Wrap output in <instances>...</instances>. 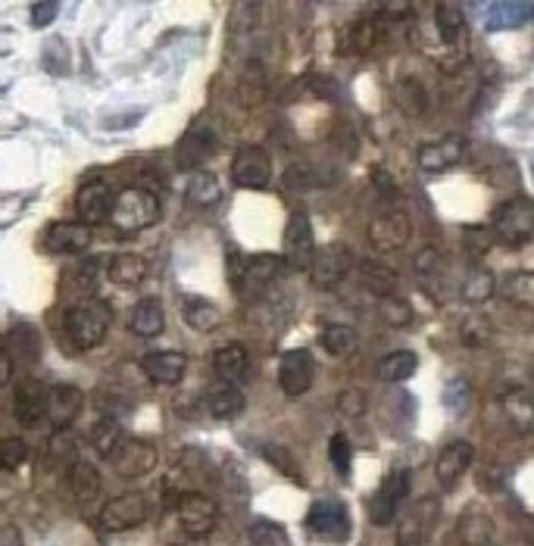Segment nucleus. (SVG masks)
Listing matches in <instances>:
<instances>
[{
    "label": "nucleus",
    "mask_w": 534,
    "mask_h": 546,
    "mask_svg": "<svg viewBox=\"0 0 534 546\" xmlns=\"http://www.w3.org/2000/svg\"><path fill=\"white\" fill-rule=\"evenodd\" d=\"M110 322H113L110 306L104 300H94V297L69 306L66 316H63V328H66L75 350H94L107 337Z\"/></svg>",
    "instance_id": "nucleus-1"
},
{
    "label": "nucleus",
    "mask_w": 534,
    "mask_h": 546,
    "mask_svg": "<svg viewBox=\"0 0 534 546\" xmlns=\"http://www.w3.org/2000/svg\"><path fill=\"white\" fill-rule=\"evenodd\" d=\"M160 216H163V206H160V197L154 191L150 188H125L113 200L110 222L122 234H138V231L154 228L160 222Z\"/></svg>",
    "instance_id": "nucleus-2"
},
{
    "label": "nucleus",
    "mask_w": 534,
    "mask_h": 546,
    "mask_svg": "<svg viewBox=\"0 0 534 546\" xmlns=\"http://www.w3.org/2000/svg\"><path fill=\"white\" fill-rule=\"evenodd\" d=\"M410 234H413L410 213H406L400 203H391V200L381 203L378 213L369 222V244L378 253H394V250L406 247Z\"/></svg>",
    "instance_id": "nucleus-3"
},
{
    "label": "nucleus",
    "mask_w": 534,
    "mask_h": 546,
    "mask_svg": "<svg viewBox=\"0 0 534 546\" xmlns=\"http://www.w3.org/2000/svg\"><path fill=\"white\" fill-rule=\"evenodd\" d=\"M494 238L503 241L506 247H525L531 244V234H534V206L528 197H513L497 206L494 213Z\"/></svg>",
    "instance_id": "nucleus-4"
},
{
    "label": "nucleus",
    "mask_w": 534,
    "mask_h": 546,
    "mask_svg": "<svg viewBox=\"0 0 534 546\" xmlns=\"http://www.w3.org/2000/svg\"><path fill=\"white\" fill-rule=\"evenodd\" d=\"M150 518V500L147 493H119V497L107 500L97 512V528L104 534H119L144 525Z\"/></svg>",
    "instance_id": "nucleus-5"
},
{
    "label": "nucleus",
    "mask_w": 534,
    "mask_h": 546,
    "mask_svg": "<svg viewBox=\"0 0 534 546\" xmlns=\"http://www.w3.org/2000/svg\"><path fill=\"white\" fill-rule=\"evenodd\" d=\"M307 531L316 537V540H325V543H347L350 534H353V522H350V512L341 500L335 497H325V500H316L307 512Z\"/></svg>",
    "instance_id": "nucleus-6"
},
{
    "label": "nucleus",
    "mask_w": 534,
    "mask_h": 546,
    "mask_svg": "<svg viewBox=\"0 0 534 546\" xmlns=\"http://www.w3.org/2000/svg\"><path fill=\"white\" fill-rule=\"evenodd\" d=\"M313 253H316L313 222L307 213L297 210V213H291L285 238H282V259H285L288 272H307L313 263Z\"/></svg>",
    "instance_id": "nucleus-7"
},
{
    "label": "nucleus",
    "mask_w": 534,
    "mask_h": 546,
    "mask_svg": "<svg viewBox=\"0 0 534 546\" xmlns=\"http://www.w3.org/2000/svg\"><path fill=\"white\" fill-rule=\"evenodd\" d=\"M410 493V472L406 468H394V472L381 481V487L375 490V497L369 500V522L375 528H388L397 522L400 515V503Z\"/></svg>",
    "instance_id": "nucleus-8"
},
{
    "label": "nucleus",
    "mask_w": 534,
    "mask_h": 546,
    "mask_svg": "<svg viewBox=\"0 0 534 546\" xmlns=\"http://www.w3.org/2000/svg\"><path fill=\"white\" fill-rule=\"evenodd\" d=\"M107 462L116 468L122 478H144V475H150L157 468L160 450H157V444H150V440H144V437H129V434H125Z\"/></svg>",
    "instance_id": "nucleus-9"
},
{
    "label": "nucleus",
    "mask_w": 534,
    "mask_h": 546,
    "mask_svg": "<svg viewBox=\"0 0 534 546\" xmlns=\"http://www.w3.org/2000/svg\"><path fill=\"white\" fill-rule=\"evenodd\" d=\"M353 269V253L347 244H328V247H316L313 263H310V281L319 291H335L338 284L350 275Z\"/></svg>",
    "instance_id": "nucleus-10"
},
{
    "label": "nucleus",
    "mask_w": 534,
    "mask_h": 546,
    "mask_svg": "<svg viewBox=\"0 0 534 546\" xmlns=\"http://www.w3.org/2000/svg\"><path fill=\"white\" fill-rule=\"evenodd\" d=\"M441 518V500L438 497H422L413 506H406V512L397 522V543L400 546H422L431 531H435Z\"/></svg>",
    "instance_id": "nucleus-11"
},
{
    "label": "nucleus",
    "mask_w": 534,
    "mask_h": 546,
    "mask_svg": "<svg viewBox=\"0 0 534 546\" xmlns=\"http://www.w3.org/2000/svg\"><path fill=\"white\" fill-rule=\"evenodd\" d=\"M216 135L210 132V125H203V122H194L188 132L182 135V141H178L175 147V166L182 169V172H200L203 166H207L213 156H216Z\"/></svg>",
    "instance_id": "nucleus-12"
},
{
    "label": "nucleus",
    "mask_w": 534,
    "mask_h": 546,
    "mask_svg": "<svg viewBox=\"0 0 534 546\" xmlns=\"http://www.w3.org/2000/svg\"><path fill=\"white\" fill-rule=\"evenodd\" d=\"M178 525H182V531L194 540L200 537H210L219 525V506L203 497V493H182L178 497Z\"/></svg>",
    "instance_id": "nucleus-13"
},
{
    "label": "nucleus",
    "mask_w": 534,
    "mask_h": 546,
    "mask_svg": "<svg viewBox=\"0 0 534 546\" xmlns=\"http://www.w3.org/2000/svg\"><path fill=\"white\" fill-rule=\"evenodd\" d=\"M469 141L463 135H441L438 141H428L419 147V169L428 175H441L466 160Z\"/></svg>",
    "instance_id": "nucleus-14"
},
{
    "label": "nucleus",
    "mask_w": 534,
    "mask_h": 546,
    "mask_svg": "<svg viewBox=\"0 0 534 546\" xmlns=\"http://www.w3.org/2000/svg\"><path fill=\"white\" fill-rule=\"evenodd\" d=\"M232 181L244 191H263L272 181V160L263 147H241L232 160Z\"/></svg>",
    "instance_id": "nucleus-15"
},
{
    "label": "nucleus",
    "mask_w": 534,
    "mask_h": 546,
    "mask_svg": "<svg viewBox=\"0 0 534 546\" xmlns=\"http://www.w3.org/2000/svg\"><path fill=\"white\" fill-rule=\"evenodd\" d=\"M313 375H316V362L310 350L282 353V362H278V387L285 390V397L300 400L313 387Z\"/></svg>",
    "instance_id": "nucleus-16"
},
{
    "label": "nucleus",
    "mask_w": 534,
    "mask_h": 546,
    "mask_svg": "<svg viewBox=\"0 0 534 546\" xmlns=\"http://www.w3.org/2000/svg\"><path fill=\"white\" fill-rule=\"evenodd\" d=\"M113 188L107 185V181L100 178H91L85 181V185L79 188V194H75V213H79V222L94 228L100 222H107L110 213H113Z\"/></svg>",
    "instance_id": "nucleus-17"
},
{
    "label": "nucleus",
    "mask_w": 534,
    "mask_h": 546,
    "mask_svg": "<svg viewBox=\"0 0 534 546\" xmlns=\"http://www.w3.org/2000/svg\"><path fill=\"white\" fill-rule=\"evenodd\" d=\"M285 272H288V266H285L282 256H272V253L250 256L247 266H244V278H241V291L238 294H244V297L266 294L272 284L282 281Z\"/></svg>",
    "instance_id": "nucleus-18"
},
{
    "label": "nucleus",
    "mask_w": 534,
    "mask_h": 546,
    "mask_svg": "<svg viewBox=\"0 0 534 546\" xmlns=\"http://www.w3.org/2000/svg\"><path fill=\"white\" fill-rule=\"evenodd\" d=\"M85 403V394L75 384H54L47 390V412H44V422H50L54 431H69L72 422L79 419Z\"/></svg>",
    "instance_id": "nucleus-19"
},
{
    "label": "nucleus",
    "mask_w": 534,
    "mask_h": 546,
    "mask_svg": "<svg viewBox=\"0 0 534 546\" xmlns=\"http://www.w3.org/2000/svg\"><path fill=\"white\" fill-rule=\"evenodd\" d=\"M475 462V447L469 440H450V444L435 459V478L444 490H453L466 478V472Z\"/></svg>",
    "instance_id": "nucleus-20"
},
{
    "label": "nucleus",
    "mask_w": 534,
    "mask_h": 546,
    "mask_svg": "<svg viewBox=\"0 0 534 546\" xmlns=\"http://www.w3.org/2000/svg\"><path fill=\"white\" fill-rule=\"evenodd\" d=\"M47 384L29 378L25 384L16 387V397H13V415H16V422L22 428H35L44 422V412H47Z\"/></svg>",
    "instance_id": "nucleus-21"
},
{
    "label": "nucleus",
    "mask_w": 534,
    "mask_h": 546,
    "mask_svg": "<svg viewBox=\"0 0 534 546\" xmlns=\"http://www.w3.org/2000/svg\"><path fill=\"white\" fill-rule=\"evenodd\" d=\"M141 372L154 384H178L188 372V356L182 350H157L141 356Z\"/></svg>",
    "instance_id": "nucleus-22"
},
{
    "label": "nucleus",
    "mask_w": 534,
    "mask_h": 546,
    "mask_svg": "<svg viewBox=\"0 0 534 546\" xmlns=\"http://www.w3.org/2000/svg\"><path fill=\"white\" fill-rule=\"evenodd\" d=\"M94 241V228L82 222H54L44 234L47 253H85Z\"/></svg>",
    "instance_id": "nucleus-23"
},
{
    "label": "nucleus",
    "mask_w": 534,
    "mask_h": 546,
    "mask_svg": "<svg viewBox=\"0 0 534 546\" xmlns=\"http://www.w3.org/2000/svg\"><path fill=\"white\" fill-rule=\"evenodd\" d=\"M63 490L69 493L72 500L88 503V500L100 497V490H104V481H100V472H97L91 462H79V459H75L69 468H63Z\"/></svg>",
    "instance_id": "nucleus-24"
},
{
    "label": "nucleus",
    "mask_w": 534,
    "mask_h": 546,
    "mask_svg": "<svg viewBox=\"0 0 534 546\" xmlns=\"http://www.w3.org/2000/svg\"><path fill=\"white\" fill-rule=\"evenodd\" d=\"M207 409L213 419L228 422V419H238L244 412V394L238 384H228V381H213L207 387Z\"/></svg>",
    "instance_id": "nucleus-25"
},
{
    "label": "nucleus",
    "mask_w": 534,
    "mask_h": 546,
    "mask_svg": "<svg viewBox=\"0 0 534 546\" xmlns=\"http://www.w3.org/2000/svg\"><path fill=\"white\" fill-rule=\"evenodd\" d=\"M150 275L147 259L138 253H116L107 266V278L116 284V288H138Z\"/></svg>",
    "instance_id": "nucleus-26"
},
{
    "label": "nucleus",
    "mask_w": 534,
    "mask_h": 546,
    "mask_svg": "<svg viewBox=\"0 0 534 546\" xmlns=\"http://www.w3.org/2000/svg\"><path fill=\"white\" fill-rule=\"evenodd\" d=\"M213 372L219 375V381L238 384L250 375V356L244 350V344H225L213 353Z\"/></svg>",
    "instance_id": "nucleus-27"
},
{
    "label": "nucleus",
    "mask_w": 534,
    "mask_h": 546,
    "mask_svg": "<svg viewBox=\"0 0 534 546\" xmlns=\"http://www.w3.org/2000/svg\"><path fill=\"white\" fill-rule=\"evenodd\" d=\"M419 372V356L413 350H394L388 356L378 359L375 366V378L385 381V384H403L410 381Z\"/></svg>",
    "instance_id": "nucleus-28"
},
{
    "label": "nucleus",
    "mask_w": 534,
    "mask_h": 546,
    "mask_svg": "<svg viewBox=\"0 0 534 546\" xmlns=\"http://www.w3.org/2000/svg\"><path fill=\"white\" fill-rule=\"evenodd\" d=\"M166 328V312H163V303L147 297L141 300L135 309H132V319H129V331L138 334V337H157L163 334Z\"/></svg>",
    "instance_id": "nucleus-29"
},
{
    "label": "nucleus",
    "mask_w": 534,
    "mask_h": 546,
    "mask_svg": "<svg viewBox=\"0 0 534 546\" xmlns=\"http://www.w3.org/2000/svg\"><path fill=\"white\" fill-rule=\"evenodd\" d=\"M360 284L378 300L391 297L397 291V272L385 263H378V259H366V263H360Z\"/></svg>",
    "instance_id": "nucleus-30"
},
{
    "label": "nucleus",
    "mask_w": 534,
    "mask_h": 546,
    "mask_svg": "<svg viewBox=\"0 0 534 546\" xmlns=\"http://www.w3.org/2000/svg\"><path fill=\"white\" fill-rule=\"evenodd\" d=\"M456 537L463 546H491L494 522L485 512H463L460 522H456Z\"/></svg>",
    "instance_id": "nucleus-31"
},
{
    "label": "nucleus",
    "mask_w": 534,
    "mask_h": 546,
    "mask_svg": "<svg viewBox=\"0 0 534 546\" xmlns=\"http://www.w3.org/2000/svg\"><path fill=\"white\" fill-rule=\"evenodd\" d=\"M185 197L191 206H200V210H207V206H216L219 197H222V185L219 178L207 169H200L188 178V188H185Z\"/></svg>",
    "instance_id": "nucleus-32"
},
{
    "label": "nucleus",
    "mask_w": 534,
    "mask_h": 546,
    "mask_svg": "<svg viewBox=\"0 0 534 546\" xmlns=\"http://www.w3.org/2000/svg\"><path fill=\"white\" fill-rule=\"evenodd\" d=\"M182 316L194 331H203V334H210L222 325V309L210 300H203V297H188Z\"/></svg>",
    "instance_id": "nucleus-33"
},
{
    "label": "nucleus",
    "mask_w": 534,
    "mask_h": 546,
    "mask_svg": "<svg viewBox=\"0 0 534 546\" xmlns=\"http://www.w3.org/2000/svg\"><path fill=\"white\" fill-rule=\"evenodd\" d=\"M356 344H360V337H356V331H353L350 325L335 322V325H325V328L319 331V347H322L328 356H335V359L350 356V353L356 350Z\"/></svg>",
    "instance_id": "nucleus-34"
},
{
    "label": "nucleus",
    "mask_w": 534,
    "mask_h": 546,
    "mask_svg": "<svg viewBox=\"0 0 534 546\" xmlns=\"http://www.w3.org/2000/svg\"><path fill=\"white\" fill-rule=\"evenodd\" d=\"M435 25H438V35L447 47H456L463 41L466 32V16L460 4H438L435 7Z\"/></svg>",
    "instance_id": "nucleus-35"
},
{
    "label": "nucleus",
    "mask_w": 534,
    "mask_h": 546,
    "mask_svg": "<svg viewBox=\"0 0 534 546\" xmlns=\"http://www.w3.org/2000/svg\"><path fill=\"white\" fill-rule=\"evenodd\" d=\"M385 38V22L381 19H356L350 25V50L356 54H372Z\"/></svg>",
    "instance_id": "nucleus-36"
},
{
    "label": "nucleus",
    "mask_w": 534,
    "mask_h": 546,
    "mask_svg": "<svg viewBox=\"0 0 534 546\" xmlns=\"http://www.w3.org/2000/svg\"><path fill=\"white\" fill-rule=\"evenodd\" d=\"M500 294L510 300V303L522 306V309H531L534 306V275L525 272V269L510 272V275L500 281Z\"/></svg>",
    "instance_id": "nucleus-37"
},
{
    "label": "nucleus",
    "mask_w": 534,
    "mask_h": 546,
    "mask_svg": "<svg viewBox=\"0 0 534 546\" xmlns=\"http://www.w3.org/2000/svg\"><path fill=\"white\" fill-rule=\"evenodd\" d=\"M125 437V431L119 428V422L116 419H97L94 422V428H91V447H94V453L100 456V459H110L113 456V450L119 447V440Z\"/></svg>",
    "instance_id": "nucleus-38"
},
{
    "label": "nucleus",
    "mask_w": 534,
    "mask_h": 546,
    "mask_svg": "<svg viewBox=\"0 0 534 546\" xmlns=\"http://www.w3.org/2000/svg\"><path fill=\"white\" fill-rule=\"evenodd\" d=\"M494 294H497V278L488 269L475 266L463 281V300L466 303H488Z\"/></svg>",
    "instance_id": "nucleus-39"
},
{
    "label": "nucleus",
    "mask_w": 534,
    "mask_h": 546,
    "mask_svg": "<svg viewBox=\"0 0 534 546\" xmlns=\"http://www.w3.org/2000/svg\"><path fill=\"white\" fill-rule=\"evenodd\" d=\"M503 409L519 431H531V394L525 387H513L503 394Z\"/></svg>",
    "instance_id": "nucleus-40"
},
{
    "label": "nucleus",
    "mask_w": 534,
    "mask_h": 546,
    "mask_svg": "<svg viewBox=\"0 0 534 546\" xmlns=\"http://www.w3.org/2000/svg\"><path fill=\"white\" fill-rule=\"evenodd\" d=\"M247 543L250 546H291V537H288V531L278 522L257 518V522L247 528Z\"/></svg>",
    "instance_id": "nucleus-41"
},
{
    "label": "nucleus",
    "mask_w": 534,
    "mask_h": 546,
    "mask_svg": "<svg viewBox=\"0 0 534 546\" xmlns=\"http://www.w3.org/2000/svg\"><path fill=\"white\" fill-rule=\"evenodd\" d=\"M397 103L410 113V116H422L428 110V94L419 82H413V78H406V82L397 85Z\"/></svg>",
    "instance_id": "nucleus-42"
},
{
    "label": "nucleus",
    "mask_w": 534,
    "mask_h": 546,
    "mask_svg": "<svg viewBox=\"0 0 534 546\" xmlns=\"http://www.w3.org/2000/svg\"><path fill=\"white\" fill-rule=\"evenodd\" d=\"M25 462H29V444L22 437L0 440V472H16Z\"/></svg>",
    "instance_id": "nucleus-43"
},
{
    "label": "nucleus",
    "mask_w": 534,
    "mask_h": 546,
    "mask_svg": "<svg viewBox=\"0 0 534 546\" xmlns=\"http://www.w3.org/2000/svg\"><path fill=\"white\" fill-rule=\"evenodd\" d=\"M378 312H381V319H385L388 325H394V328H406V325L413 322V306L406 303V300H400L397 294L381 297L378 300Z\"/></svg>",
    "instance_id": "nucleus-44"
},
{
    "label": "nucleus",
    "mask_w": 534,
    "mask_h": 546,
    "mask_svg": "<svg viewBox=\"0 0 534 546\" xmlns=\"http://www.w3.org/2000/svg\"><path fill=\"white\" fill-rule=\"evenodd\" d=\"M531 16V7L525 4H494L491 7V29H510V25H522Z\"/></svg>",
    "instance_id": "nucleus-45"
},
{
    "label": "nucleus",
    "mask_w": 534,
    "mask_h": 546,
    "mask_svg": "<svg viewBox=\"0 0 534 546\" xmlns=\"http://www.w3.org/2000/svg\"><path fill=\"white\" fill-rule=\"evenodd\" d=\"M328 459H332L335 472H338L341 478H350V468H353V450H350L347 434H332V440H328Z\"/></svg>",
    "instance_id": "nucleus-46"
},
{
    "label": "nucleus",
    "mask_w": 534,
    "mask_h": 546,
    "mask_svg": "<svg viewBox=\"0 0 534 546\" xmlns=\"http://www.w3.org/2000/svg\"><path fill=\"white\" fill-rule=\"evenodd\" d=\"M263 459L266 462H272L278 472H285L291 481H303V475H300V465H297V459L288 453V447H278V444H266L263 447Z\"/></svg>",
    "instance_id": "nucleus-47"
},
{
    "label": "nucleus",
    "mask_w": 534,
    "mask_h": 546,
    "mask_svg": "<svg viewBox=\"0 0 534 546\" xmlns=\"http://www.w3.org/2000/svg\"><path fill=\"white\" fill-rule=\"evenodd\" d=\"M444 403H447V409L453 415H463L472 406V387H469V381H463V378L450 381L447 394H444Z\"/></svg>",
    "instance_id": "nucleus-48"
},
{
    "label": "nucleus",
    "mask_w": 534,
    "mask_h": 546,
    "mask_svg": "<svg viewBox=\"0 0 534 546\" xmlns=\"http://www.w3.org/2000/svg\"><path fill=\"white\" fill-rule=\"evenodd\" d=\"M463 238H466V250L475 256V259H481V256H485L494 244H497V238H494V231L491 228H466L463 231Z\"/></svg>",
    "instance_id": "nucleus-49"
},
{
    "label": "nucleus",
    "mask_w": 534,
    "mask_h": 546,
    "mask_svg": "<svg viewBox=\"0 0 534 546\" xmlns=\"http://www.w3.org/2000/svg\"><path fill=\"white\" fill-rule=\"evenodd\" d=\"M338 412L347 415V419H360V415L366 412V397H363V390H356V387H347L338 394Z\"/></svg>",
    "instance_id": "nucleus-50"
},
{
    "label": "nucleus",
    "mask_w": 534,
    "mask_h": 546,
    "mask_svg": "<svg viewBox=\"0 0 534 546\" xmlns=\"http://www.w3.org/2000/svg\"><path fill=\"white\" fill-rule=\"evenodd\" d=\"M29 13H32V25H35V29H47V25L57 19L60 4H50V0H38V4L29 7Z\"/></svg>",
    "instance_id": "nucleus-51"
},
{
    "label": "nucleus",
    "mask_w": 534,
    "mask_h": 546,
    "mask_svg": "<svg viewBox=\"0 0 534 546\" xmlns=\"http://www.w3.org/2000/svg\"><path fill=\"white\" fill-rule=\"evenodd\" d=\"M244 266H247V256H241L235 247L228 250V259H225V272H228V281H232V288H235V291H241Z\"/></svg>",
    "instance_id": "nucleus-52"
},
{
    "label": "nucleus",
    "mask_w": 534,
    "mask_h": 546,
    "mask_svg": "<svg viewBox=\"0 0 534 546\" xmlns=\"http://www.w3.org/2000/svg\"><path fill=\"white\" fill-rule=\"evenodd\" d=\"M435 269H438V250L435 247H425L416 256V272L419 275H435Z\"/></svg>",
    "instance_id": "nucleus-53"
},
{
    "label": "nucleus",
    "mask_w": 534,
    "mask_h": 546,
    "mask_svg": "<svg viewBox=\"0 0 534 546\" xmlns=\"http://www.w3.org/2000/svg\"><path fill=\"white\" fill-rule=\"evenodd\" d=\"M0 546H22V531L10 522H0Z\"/></svg>",
    "instance_id": "nucleus-54"
},
{
    "label": "nucleus",
    "mask_w": 534,
    "mask_h": 546,
    "mask_svg": "<svg viewBox=\"0 0 534 546\" xmlns=\"http://www.w3.org/2000/svg\"><path fill=\"white\" fill-rule=\"evenodd\" d=\"M10 378H13V356L7 347H0V387H4Z\"/></svg>",
    "instance_id": "nucleus-55"
},
{
    "label": "nucleus",
    "mask_w": 534,
    "mask_h": 546,
    "mask_svg": "<svg viewBox=\"0 0 534 546\" xmlns=\"http://www.w3.org/2000/svg\"><path fill=\"white\" fill-rule=\"evenodd\" d=\"M172 546H185V543H172Z\"/></svg>",
    "instance_id": "nucleus-56"
}]
</instances>
